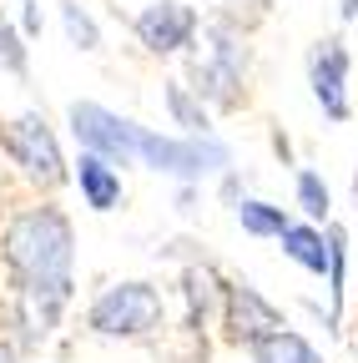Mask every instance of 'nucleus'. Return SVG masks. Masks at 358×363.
I'll return each instance as SVG.
<instances>
[{"label":"nucleus","mask_w":358,"mask_h":363,"mask_svg":"<svg viewBox=\"0 0 358 363\" xmlns=\"http://www.w3.org/2000/svg\"><path fill=\"white\" fill-rule=\"evenodd\" d=\"M76 187H81L91 212H116L121 207V172L111 162L91 157V152H81V162H76Z\"/></svg>","instance_id":"10"},{"label":"nucleus","mask_w":358,"mask_h":363,"mask_svg":"<svg viewBox=\"0 0 358 363\" xmlns=\"http://www.w3.org/2000/svg\"><path fill=\"white\" fill-rule=\"evenodd\" d=\"M0 257L11 267L16 283V323H21V343H40L56 323L61 308L71 303V262H76V233L71 217L51 202L26 207L6 222L0 238Z\"/></svg>","instance_id":"1"},{"label":"nucleus","mask_w":358,"mask_h":363,"mask_svg":"<svg viewBox=\"0 0 358 363\" xmlns=\"http://www.w3.org/2000/svg\"><path fill=\"white\" fill-rule=\"evenodd\" d=\"M137 162L162 172V177H177V182H202V177H222L233 167V147L222 136H162L152 126H137Z\"/></svg>","instance_id":"2"},{"label":"nucleus","mask_w":358,"mask_h":363,"mask_svg":"<svg viewBox=\"0 0 358 363\" xmlns=\"http://www.w3.org/2000/svg\"><path fill=\"white\" fill-rule=\"evenodd\" d=\"M228 11H252V16H262L267 11V0H222Z\"/></svg>","instance_id":"22"},{"label":"nucleus","mask_w":358,"mask_h":363,"mask_svg":"<svg viewBox=\"0 0 358 363\" xmlns=\"http://www.w3.org/2000/svg\"><path fill=\"white\" fill-rule=\"evenodd\" d=\"M278 242H283V257H293L303 272L328 278V238H323L318 222H288V233Z\"/></svg>","instance_id":"11"},{"label":"nucleus","mask_w":358,"mask_h":363,"mask_svg":"<svg viewBox=\"0 0 358 363\" xmlns=\"http://www.w3.org/2000/svg\"><path fill=\"white\" fill-rule=\"evenodd\" d=\"M242 76H247L242 66L217 61V56H202V61L187 66V86L197 91V101H207L217 111H237L242 106Z\"/></svg>","instance_id":"9"},{"label":"nucleus","mask_w":358,"mask_h":363,"mask_svg":"<svg viewBox=\"0 0 358 363\" xmlns=\"http://www.w3.org/2000/svg\"><path fill=\"white\" fill-rule=\"evenodd\" d=\"M177 212H197V182H182V192H177Z\"/></svg>","instance_id":"21"},{"label":"nucleus","mask_w":358,"mask_h":363,"mask_svg":"<svg viewBox=\"0 0 358 363\" xmlns=\"http://www.w3.org/2000/svg\"><path fill=\"white\" fill-rule=\"evenodd\" d=\"M0 66H6L11 76H26V35L11 21L0 26Z\"/></svg>","instance_id":"18"},{"label":"nucleus","mask_w":358,"mask_h":363,"mask_svg":"<svg viewBox=\"0 0 358 363\" xmlns=\"http://www.w3.org/2000/svg\"><path fill=\"white\" fill-rule=\"evenodd\" d=\"M222 328H228V338L233 343H257L262 333H273V328H283V313L273 308V303H267L247 278L237 283H222Z\"/></svg>","instance_id":"8"},{"label":"nucleus","mask_w":358,"mask_h":363,"mask_svg":"<svg viewBox=\"0 0 358 363\" xmlns=\"http://www.w3.org/2000/svg\"><path fill=\"white\" fill-rule=\"evenodd\" d=\"M167 318V303H162V288L157 283H142V278H126V283H111L91 298L86 308V328L96 338H147L162 328Z\"/></svg>","instance_id":"3"},{"label":"nucleus","mask_w":358,"mask_h":363,"mask_svg":"<svg viewBox=\"0 0 358 363\" xmlns=\"http://www.w3.org/2000/svg\"><path fill=\"white\" fill-rule=\"evenodd\" d=\"M0 147H6V157H11L30 182H40V187H61V182H66L61 142H56V131L46 126V116H40V111L16 116L6 131H0Z\"/></svg>","instance_id":"5"},{"label":"nucleus","mask_w":358,"mask_h":363,"mask_svg":"<svg viewBox=\"0 0 358 363\" xmlns=\"http://www.w3.org/2000/svg\"><path fill=\"white\" fill-rule=\"evenodd\" d=\"M293 197H298V207L308 212V222H328V212H333V192H328V182L318 177V172H298L293 177Z\"/></svg>","instance_id":"16"},{"label":"nucleus","mask_w":358,"mask_h":363,"mask_svg":"<svg viewBox=\"0 0 358 363\" xmlns=\"http://www.w3.org/2000/svg\"><path fill=\"white\" fill-rule=\"evenodd\" d=\"M323 238H328V323L338 328L343 293H348V227L343 222H328Z\"/></svg>","instance_id":"13"},{"label":"nucleus","mask_w":358,"mask_h":363,"mask_svg":"<svg viewBox=\"0 0 358 363\" xmlns=\"http://www.w3.org/2000/svg\"><path fill=\"white\" fill-rule=\"evenodd\" d=\"M40 30V6L35 0H21V35H35Z\"/></svg>","instance_id":"20"},{"label":"nucleus","mask_w":358,"mask_h":363,"mask_svg":"<svg viewBox=\"0 0 358 363\" xmlns=\"http://www.w3.org/2000/svg\"><path fill=\"white\" fill-rule=\"evenodd\" d=\"M66 126L81 142V152H91V157H101L111 167H131V162H137V126L142 121L116 116L101 101H71L66 106Z\"/></svg>","instance_id":"4"},{"label":"nucleus","mask_w":358,"mask_h":363,"mask_svg":"<svg viewBox=\"0 0 358 363\" xmlns=\"http://www.w3.org/2000/svg\"><path fill=\"white\" fill-rule=\"evenodd\" d=\"M338 16L343 21H358V0H338Z\"/></svg>","instance_id":"23"},{"label":"nucleus","mask_w":358,"mask_h":363,"mask_svg":"<svg viewBox=\"0 0 358 363\" xmlns=\"http://www.w3.org/2000/svg\"><path fill=\"white\" fill-rule=\"evenodd\" d=\"M348 71H353V56H348L343 35H323L308 51V86H313V101L323 106L328 121H348L353 116V106H348Z\"/></svg>","instance_id":"6"},{"label":"nucleus","mask_w":358,"mask_h":363,"mask_svg":"<svg viewBox=\"0 0 358 363\" xmlns=\"http://www.w3.org/2000/svg\"><path fill=\"white\" fill-rule=\"evenodd\" d=\"M131 30H137V40L152 56H182L202 30V16L192 6H182V0H152V6L137 11Z\"/></svg>","instance_id":"7"},{"label":"nucleus","mask_w":358,"mask_h":363,"mask_svg":"<svg viewBox=\"0 0 358 363\" xmlns=\"http://www.w3.org/2000/svg\"><path fill=\"white\" fill-rule=\"evenodd\" d=\"M247 353H252V363H323V353L313 348L303 333H293L288 323L273 328V333H262L257 343H247Z\"/></svg>","instance_id":"12"},{"label":"nucleus","mask_w":358,"mask_h":363,"mask_svg":"<svg viewBox=\"0 0 358 363\" xmlns=\"http://www.w3.org/2000/svg\"><path fill=\"white\" fill-rule=\"evenodd\" d=\"M0 26H6V16H0Z\"/></svg>","instance_id":"25"},{"label":"nucleus","mask_w":358,"mask_h":363,"mask_svg":"<svg viewBox=\"0 0 358 363\" xmlns=\"http://www.w3.org/2000/svg\"><path fill=\"white\" fill-rule=\"evenodd\" d=\"M233 212H237V222H242V233L247 238H283L288 233V207H278V202H262V197H242V202H233Z\"/></svg>","instance_id":"15"},{"label":"nucleus","mask_w":358,"mask_h":363,"mask_svg":"<svg viewBox=\"0 0 358 363\" xmlns=\"http://www.w3.org/2000/svg\"><path fill=\"white\" fill-rule=\"evenodd\" d=\"M242 187H247V182H242V177H237L233 167H228V172H222V202H242V197H247Z\"/></svg>","instance_id":"19"},{"label":"nucleus","mask_w":358,"mask_h":363,"mask_svg":"<svg viewBox=\"0 0 358 363\" xmlns=\"http://www.w3.org/2000/svg\"><path fill=\"white\" fill-rule=\"evenodd\" d=\"M61 26H66L76 51H96V45H101V26H96V16L86 11L81 0H61Z\"/></svg>","instance_id":"17"},{"label":"nucleus","mask_w":358,"mask_h":363,"mask_svg":"<svg viewBox=\"0 0 358 363\" xmlns=\"http://www.w3.org/2000/svg\"><path fill=\"white\" fill-rule=\"evenodd\" d=\"M0 363H21V358H16V348H11V343H0Z\"/></svg>","instance_id":"24"},{"label":"nucleus","mask_w":358,"mask_h":363,"mask_svg":"<svg viewBox=\"0 0 358 363\" xmlns=\"http://www.w3.org/2000/svg\"><path fill=\"white\" fill-rule=\"evenodd\" d=\"M167 116H172V126H182L187 136H207L212 131V111H207V101H197V91L187 86V81H167Z\"/></svg>","instance_id":"14"}]
</instances>
